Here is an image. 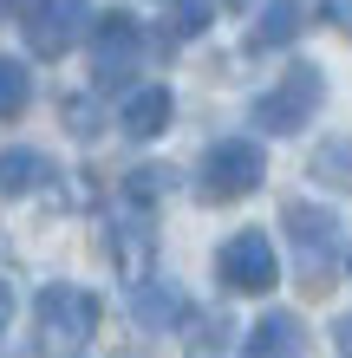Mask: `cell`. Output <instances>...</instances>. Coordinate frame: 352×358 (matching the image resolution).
<instances>
[{"mask_svg":"<svg viewBox=\"0 0 352 358\" xmlns=\"http://www.w3.org/2000/svg\"><path fill=\"white\" fill-rule=\"evenodd\" d=\"M320 98H326V72L314 66V59H294V66L255 98V111H248V117H255V131H267V137H294V131L314 124Z\"/></svg>","mask_w":352,"mask_h":358,"instance_id":"6da1fadb","label":"cell"},{"mask_svg":"<svg viewBox=\"0 0 352 358\" xmlns=\"http://www.w3.org/2000/svg\"><path fill=\"white\" fill-rule=\"evenodd\" d=\"M33 332H39V352L46 358H78L98 332V293L66 287V280L46 287L39 306H33Z\"/></svg>","mask_w":352,"mask_h":358,"instance_id":"7a4b0ae2","label":"cell"},{"mask_svg":"<svg viewBox=\"0 0 352 358\" xmlns=\"http://www.w3.org/2000/svg\"><path fill=\"white\" fill-rule=\"evenodd\" d=\"M281 228L294 241V261H300V287L307 293H326L333 287V267H339V215L320 202H287L281 208Z\"/></svg>","mask_w":352,"mask_h":358,"instance_id":"3957f363","label":"cell"},{"mask_svg":"<svg viewBox=\"0 0 352 358\" xmlns=\"http://www.w3.org/2000/svg\"><path fill=\"white\" fill-rule=\"evenodd\" d=\"M267 176V157H261V143L255 137H222L202 150V170H196V196L202 202H241V196H255Z\"/></svg>","mask_w":352,"mask_h":358,"instance_id":"277c9868","label":"cell"},{"mask_svg":"<svg viewBox=\"0 0 352 358\" xmlns=\"http://www.w3.org/2000/svg\"><path fill=\"white\" fill-rule=\"evenodd\" d=\"M92 27L98 20H92L85 0H27V7H20V33H27L33 59H66Z\"/></svg>","mask_w":352,"mask_h":358,"instance_id":"5b68a950","label":"cell"},{"mask_svg":"<svg viewBox=\"0 0 352 358\" xmlns=\"http://www.w3.org/2000/svg\"><path fill=\"white\" fill-rule=\"evenodd\" d=\"M143 59V27L131 13H98L92 27V85L98 92H124Z\"/></svg>","mask_w":352,"mask_h":358,"instance_id":"8992f818","label":"cell"},{"mask_svg":"<svg viewBox=\"0 0 352 358\" xmlns=\"http://www.w3.org/2000/svg\"><path fill=\"white\" fill-rule=\"evenodd\" d=\"M216 273H222V287H229V293H274V280H281V255H274V241H267L261 228H241V235L222 241Z\"/></svg>","mask_w":352,"mask_h":358,"instance_id":"52a82bcc","label":"cell"},{"mask_svg":"<svg viewBox=\"0 0 352 358\" xmlns=\"http://www.w3.org/2000/svg\"><path fill=\"white\" fill-rule=\"evenodd\" d=\"M111 261L124 267L131 287L150 280V208H131V202L118 208V222H111Z\"/></svg>","mask_w":352,"mask_h":358,"instance_id":"ba28073f","label":"cell"},{"mask_svg":"<svg viewBox=\"0 0 352 358\" xmlns=\"http://www.w3.org/2000/svg\"><path fill=\"white\" fill-rule=\"evenodd\" d=\"M170 117H176V98H170V85H131L124 92V104H118V124H124V137H163L170 131Z\"/></svg>","mask_w":352,"mask_h":358,"instance_id":"9c48e42d","label":"cell"},{"mask_svg":"<svg viewBox=\"0 0 352 358\" xmlns=\"http://www.w3.org/2000/svg\"><path fill=\"white\" fill-rule=\"evenodd\" d=\"M307 13H314V0H267L261 20L248 27V52H274V46H287V39H300Z\"/></svg>","mask_w":352,"mask_h":358,"instance_id":"30bf717a","label":"cell"},{"mask_svg":"<svg viewBox=\"0 0 352 358\" xmlns=\"http://www.w3.org/2000/svg\"><path fill=\"white\" fill-rule=\"evenodd\" d=\"M248 358H307V326L294 313H261L248 332Z\"/></svg>","mask_w":352,"mask_h":358,"instance_id":"8fae6325","label":"cell"},{"mask_svg":"<svg viewBox=\"0 0 352 358\" xmlns=\"http://www.w3.org/2000/svg\"><path fill=\"white\" fill-rule=\"evenodd\" d=\"M131 313H137V326L163 332V326H176L190 306H183V293H176L170 280H143V287H131Z\"/></svg>","mask_w":352,"mask_h":358,"instance_id":"7c38bea8","label":"cell"},{"mask_svg":"<svg viewBox=\"0 0 352 358\" xmlns=\"http://www.w3.org/2000/svg\"><path fill=\"white\" fill-rule=\"evenodd\" d=\"M46 176H52V163L39 157V150H27V143L0 150V196H33Z\"/></svg>","mask_w":352,"mask_h":358,"instance_id":"4fadbf2b","label":"cell"},{"mask_svg":"<svg viewBox=\"0 0 352 358\" xmlns=\"http://www.w3.org/2000/svg\"><path fill=\"white\" fill-rule=\"evenodd\" d=\"M33 104V72H27V59H7L0 52V124L20 117Z\"/></svg>","mask_w":352,"mask_h":358,"instance_id":"5bb4252c","label":"cell"},{"mask_svg":"<svg viewBox=\"0 0 352 358\" xmlns=\"http://www.w3.org/2000/svg\"><path fill=\"white\" fill-rule=\"evenodd\" d=\"M314 182H333V189H352V143L346 137H326L320 150H314Z\"/></svg>","mask_w":352,"mask_h":358,"instance_id":"9a60e30c","label":"cell"},{"mask_svg":"<svg viewBox=\"0 0 352 358\" xmlns=\"http://www.w3.org/2000/svg\"><path fill=\"white\" fill-rule=\"evenodd\" d=\"M216 0H170V39H196L202 27H209Z\"/></svg>","mask_w":352,"mask_h":358,"instance_id":"2e32d148","label":"cell"},{"mask_svg":"<svg viewBox=\"0 0 352 358\" xmlns=\"http://www.w3.org/2000/svg\"><path fill=\"white\" fill-rule=\"evenodd\" d=\"M163 189H170V170H150V163H143V170L124 176V202H131V208H150Z\"/></svg>","mask_w":352,"mask_h":358,"instance_id":"e0dca14e","label":"cell"},{"mask_svg":"<svg viewBox=\"0 0 352 358\" xmlns=\"http://www.w3.org/2000/svg\"><path fill=\"white\" fill-rule=\"evenodd\" d=\"M59 111H66V124H72L78 137H92V131H98V117H92V104H85V98H66Z\"/></svg>","mask_w":352,"mask_h":358,"instance_id":"ac0fdd59","label":"cell"},{"mask_svg":"<svg viewBox=\"0 0 352 358\" xmlns=\"http://www.w3.org/2000/svg\"><path fill=\"white\" fill-rule=\"evenodd\" d=\"M333 352L352 358V313H339V320H333Z\"/></svg>","mask_w":352,"mask_h":358,"instance_id":"d6986e66","label":"cell"},{"mask_svg":"<svg viewBox=\"0 0 352 358\" xmlns=\"http://www.w3.org/2000/svg\"><path fill=\"white\" fill-rule=\"evenodd\" d=\"M326 20H333V27L352 39V0H326Z\"/></svg>","mask_w":352,"mask_h":358,"instance_id":"ffe728a7","label":"cell"},{"mask_svg":"<svg viewBox=\"0 0 352 358\" xmlns=\"http://www.w3.org/2000/svg\"><path fill=\"white\" fill-rule=\"evenodd\" d=\"M7 320H13V287L0 280V332H7Z\"/></svg>","mask_w":352,"mask_h":358,"instance_id":"44dd1931","label":"cell"},{"mask_svg":"<svg viewBox=\"0 0 352 358\" xmlns=\"http://www.w3.org/2000/svg\"><path fill=\"white\" fill-rule=\"evenodd\" d=\"M229 7H248V0H229Z\"/></svg>","mask_w":352,"mask_h":358,"instance_id":"7402d4cb","label":"cell"},{"mask_svg":"<svg viewBox=\"0 0 352 358\" xmlns=\"http://www.w3.org/2000/svg\"><path fill=\"white\" fill-rule=\"evenodd\" d=\"M346 273H352V261H346Z\"/></svg>","mask_w":352,"mask_h":358,"instance_id":"603a6c76","label":"cell"},{"mask_svg":"<svg viewBox=\"0 0 352 358\" xmlns=\"http://www.w3.org/2000/svg\"><path fill=\"white\" fill-rule=\"evenodd\" d=\"M163 7H170V0H163Z\"/></svg>","mask_w":352,"mask_h":358,"instance_id":"cb8c5ba5","label":"cell"}]
</instances>
